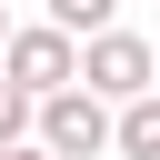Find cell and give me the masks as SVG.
Returning a JSON list of instances; mask_svg holds the SVG:
<instances>
[{
	"label": "cell",
	"mask_w": 160,
	"mask_h": 160,
	"mask_svg": "<svg viewBox=\"0 0 160 160\" xmlns=\"http://www.w3.org/2000/svg\"><path fill=\"white\" fill-rule=\"evenodd\" d=\"M80 90H90L100 110H120V100L160 90V60H150V40H140V30H100V40H80Z\"/></svg>",
	"instance_id": "6da1fadb"
},
{
	"label": "cell",
	"mask_w": 160,
	"mask_h": 160,
	"mask_svg": "<svg viewBox=\"0 0 160 160\" xmlns=\"http://www.w3.org/2000/svg\"><path fill=\"white\" fill-rule=\"evenodd\" d=\"M0 80H10V90H30V100H50V90H70V80H80V40H70V30H50V20H30V30H10V40H0Z\"/></svg>",
	"instance_id": "7a4b0ae2"
},
{
	"label": "cell",
	"mask_w": 160,
	"mask_h": 160,
	"mask_svg": "<svg viewBox=\"0 0 160 160\" xmlns=\"http://www.w3.org/2000/svg\"><path fill=\"white\" fill-rule=\"evenodd\" d=\"M30 140H40L50 160H100V150H110V110H100V100L70 80V90H50V100H40Z\"/></svg>",
	"instance_id": "3957f363"
},
{
	"label": "cell",
	"mask_w": 160,
	"mask_h": 160,
	"mask_svg": "<svg viewBox=\"0 0 160 160\" xmlns=\"http://www.w3.org/2000/svg\"><path fill=\"white\" fill-rule=\"evenodd\" d=\"M110 150L120 160H160V90H140V100L110 110Z\"/></svg>",
	"instance_id": "277c9868"
},
{
	"label": "cell",
	"mask_w": 160,
	"mask_h": 160,
	"mask_svg": "<svg viewBox=\"0 0 160 160\" xmlns=\"http://www.w3.org/2000/svg\"><path fill=\"white\" fill-rule=\"evenodd\" d=\"M50 10V30H70V40H100V30H120V0H40Z\"/></svg>",
	"instance_id": "5b68a950"
},
{
	"label": "cell",
	"mask_w": 160,
	"mask_h": 160,
	"mask_svg": "<svg viewBox=\"0 0 160 160\" xmlns=\"http://www.w3.org/2000/svg\"><path fill=\"white\" fill-rule=\"evenodd\" d=\"M30 120H40V100L0 80V150H20V140H30Z\"/></svg>",
	"instance_id": "8992f818"
},
{
	"label": "cell",
	"mask_w": 160,
	"mask_h": 160,
	"mask_svg": "<svg viewBox=\"0 0 160 160\" xmlns=\"http://www.w3.org/2000/svg\"><path fill=\"white\" fill-rule=\"evenodd\" d=\"M0 160H50V150H40V140H20V150H0Z\"/></svg>",
	"instance_id": "52a82bcc"
},
{
	"label": "cell",
	"mask_w": 160,
	"mask_h": 160,
	"mask_svg": "<svg viewBox=\"0 0 160 160\" xmlns=\"http://www.w3.org/2000/svg\"><path fill=\"white\" fill-rule=\"evenodd\" d=\"M0 40H10V10H0Z\"/></svg>",
	"instance_id": "ba28073f"
},
{
	"label": "cell",
	"mask_w": 160,
	"mask_h": 160,
	"mask_svg": "<svg viewBox=\"0 0 160 160\" xmlns=\"http://www.w3.org/2000/svg\"><path fill=\"white\" fill-rule=\"evenodd\" d=\"M150 60H160V40H150Z\"/></svg>",
	"instance_id": "9c48e42d"
}]
</instances>
